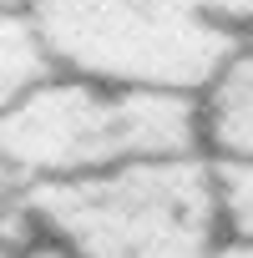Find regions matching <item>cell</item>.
<instances>
[{"label":"cell","mask_w":253,"mask_h":258,"mask_svg":"<svg viewBox=\"0 0 253 258\" xmlns=\"http://www.w3.org/2000/svg\"><path fill=\"white\" fill-rule=\"evenodd\" d=\"M198 147V91L172 86H121L81 71H46L0 111V157L21 187Z\"/></svg>","instance_id":"6da1fadb"},{"label":"cell","mask_w":253,"mask_h":258,"mask_svg":"<svg viewBox=\"0 0 253 258\" xmlns=\"http://www.w3.org/2000/svg\"><path fill=\"white\" fill-rule=\"evenodd\" d=\"M36 233L71 258H203L218 233L213 162L198 152L132 157L101 172L21 187Z\"/></svg>","instance_id":"7a4b0ae2"},{"label":"cell","mask_w":253,"mask_h":258,"mask_svg":"<svg viewBox=\"0 0 253 258\" xmlns=\"http://www.w3.org/2000/svg\"><path fill=\"white\" fill-rule=\"evenodd\" d=\"M61 71L198 91L248 36L253 0H31Z\"/></svg>","instance_id":"3957f363"},{"label":"cell","mask_w":253,"mask_h":258,"mask_svg":"<svg viewBox=\"0 0 253 258\" xmlns=\"http://www.w3.org/2000/svg\"><path fill=\"white\" fill-rule=\"evenodd\" d=\"M198 137L208 157L253 162V41H243L198 86Z\"/></svg>","instance_id":"277c9868"},{"label":"cell","mask_w":253,"mask_h":258,"mask_svg":"<svg viewBox=\"0 0 253 258\" xmlns=\"http://www.w3.org/2000/svg\"><path fill=\"white\" fill-rule=\"evenodd\" d=\"M51 66L56 61H51L36 21L16 16V11H0V111H6L26 86H36Z\"/></svg>","instance_id":"5b68a950"},{"label":"cell","mask_w":253,"mask_h":258,"mask_svg":"<svg viewBox=\"0 0 253 258\" xmlns=\"http://www.w3.org/2000/svg\"><path fill=\"white\" fill-rule=\"evenodd\" d=\"M208 162H213L218 233L253 243V162H243V157H208Z\"/></svg>","instance_id":"8992f818"},{"label":"cell","mask_w":253,"mask_h":258,"mask_svg":"<svg viewBox=\"0 0 253 258\" xmlns=\"http://www.w3.org/2000/svg\"><path fill=\"white\" fill-rule=\"evenodd\" d=\"M203 258H253V243H243V238H218Z\"/></svg>","instance_id":"52a82bcc"},{"label":"cell","mask_w":253,"mask_h":258,"mask_svg":"<svg viewBox=\"0 0 253 258\" xmlns=\"http://www.w3.org/2000/svg\"><path fill=\"white\" fill-rule=\"evenodd\" d=\"M21 258H71V253H66V248H61V243H51V238H46V233H41V238H36V243H31V248H26V253H21Z\"/></svg>","instance_id":"ba28073f"},{"label":"cell","mask_w":253,"mask_h":258,"mask_svg":"<svg viewBox=\"0 0 253 258\" xmlns=\"http://www.w3.org/2000/svg\"><path fill=\"white\" fill-rule=\"evenodd\" d=\"M0 11H16V16H26V11H31V0H0Z\"/></svg>","instance_id":"9c48e42d"},{"label":"cell","mask_w":253,"mask_h":258,"mask_svg":"<svg viewBox=\"0 0 253 258\" xmlns=\"http://www.w3.org/2000/svg\"><path fill=\"white\" fill-rule=\"evenodd\" d=\"M243 41H253V26H248V36H243Z\"/></svg>","instance_id":"30bf717a"}]
</instances>
